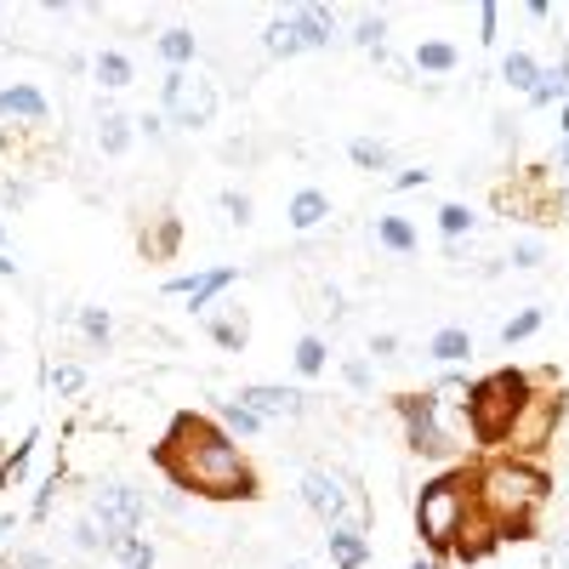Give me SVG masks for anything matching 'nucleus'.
Returning <instances> with one entry per match:
<instances>
[{
	"label": "nucleus",
	"mask_w": 569,
	"mask_h": 569,
	"mask_svg": "<svg viewBox=\"0 0 569 569\" xmlns=\"http://www.w3.org/2000/svg\"><path fill=\"white\" fill-rule=\"evenodd\" d=\"M154 473L177 490V496L194 502H217V507H234V502H262V473L257 461L239 450V438H228V428L206 410H177L165 422L160 444L148 450Z\"/></svg>",
	"instance_id": "1"
},
{
	"label": "nucleus",
	"mask_w": 569,
	"mask_h": 569,
	"mask_svg": "<svg viewBox=\"0 0 569 569\" xmlns=\"http://www.w3.org/2000/svg\"><path fill=\"white\" fill-rule=\"evenodd\" d=\"M473 502L496 524L502 547L507 541H535L541 512L553 502V473L541 461H512V456H484L473 461Z\"/></svg>",
	"instance_id": "2"
},
{
	"label": "nucleus",
	"mask_w": 569,
	"mask_h": 569,
	"mask_svg": "<svg viewBox=\"0 0 569 569\" xmlns=\"http://www.w3.org/2000/svg\"><path fill=\"white\" fill-rule=\"evenodd\" d=\"M564 416H569V387L553 364H535L530 370V393H524V405H518L512 416V428H507V444L496 456H512V461H541L558 444V428H564Z\"/></svg>",
	"instance_id": "3"
},
{
	"label": "nucleus",
	"mask_w": 569,
	"mask_h": 569,
	"mask_svg": "<svg viewBox=\"0 0 569 569\" xmlns=\"http://www.w3.org/2000/svg\"><path fill=\"white\" fill-rule=\"evenodd\" d=\"M524 393H530V370H518V364H502V370H484L479 382H467V433H473L479 450L496 456L502 444H507V428H512V416L518 405H524Z\"/></svg>",
	"instance_id": "4"
},
{
	"label": "nucleus",
	"mask_w": 569,
	"mask_h": 569,
	"mask_svg": "<svg viewBox=\"0 0 569 569\" xmlns=\"http://www.w3.org/2000/svg\"><path fill=\"white\" fill-rule=\"evenodd\" d=\"M467 496H473V467H467V461L444 467L438 479L422 484V496H416V535H422V553L433 564L450 558L456 524H461V512H467Z\"/></svg>",
	"instance_id": "5"
},
{
	"label": "nucleus",
	"mask_w": 569,
	"mask_h": 569,
	"mask_svg": "<svg viewBox=\"0 0 569 569\" xmlns=\"http://www.w3.org/2000/svg\"><path fill=\"white\" fill-rule=\"evenodd\" d=\"M217 81H206V74H194V69H165V81H160V114L171 120V126H183V132H206L211 120H217Z\"/></svg>",
	"instance_id": "6"
},
{
	"label": "nucleus",
	"mask_w": 569,
	"mask_h": 569,
	"mask_svg": "<svg viewBox=\"0 0 569 569\" xmlns=\"http://www.w3.org/2000/svg\"><path fill=\"white\" fill-rule=\"evenodd\" d=\"M393 410H399V422H405V444L416 456H428V461H444L456 450L450 433L438 428V393H393Z\"/></svg>",
	"instance_id": "7"
},
{
	"label": "nucleus",
	"mask_w": 569,
	"mask_h": 569,
	"mask_svg": "<svg viewBox=\"0 0 569 569\" xmlns=\"http://www.w3.org/2000/svg\"><path fill=\"white\" fill-rule=\"evenodd\" d=\"M91 518L103 524V535H109V547H120L126 535H143V524H148V496L137 484H103L91 496Z\"/></svg>",
	"instance_id": "8"
},
{
	"label": "nucleus",
	"mask_w": 569,
	"mask_h": 569,
	"mask_svg": "<svg viewBox=\"0 0 569 569\" xmlns=\"http://www.w3.org/2000/svg\"><path fill=\"white\" fill-rule=\"evenodd\" d=\"M239 405L257 410L262 422H302L308 393L302 387H280V382H251V387H239Z\"/></svg>",
	"instance_id": "9"
},
{
	"label": "nucleus",
	"mask_w": 569,
	"mask_h": 569,
	"mask_svg": "<svg viewBox=\"0 0 569 569\" xmlns=\"http://www.w3.org/2000/svg\"><path fill=\"white\" fill-rule=\"evenodd\" d=\"M302 507L325 530H336L342 518H348V484H342L336 473H325V467H308V473H302Z\"/></svg>",
	"instance_id": "10"
},
{
	"label": "nucleus",
	"mask_w": 569,
	"mask_h": 569,
	"mask_svg": "<svg viewBox=\"0 0 569 569\" xmlns=\"http://www.w3.org/2000/svg\"><path fill=\"white\" fill-rule=\"evenodd\" d=\"M467 467H473V461H467ZM496 547H502L496 524H490L484 507L467 496V512H461V524H456V547H450V558H456V564H484Z\"/></svg>",
	"instance_id": "11"
},
{
	"label": "nucleus",
	"mask_w": 569,
	"mask_h": 569,
	"mask_svg": "<svg viewBox=\"0 0 569 569\" xmlns=\"http://www.w3.org/2000/svg\"><path fill=\"white\" fill-rule=\"evenodd\" d=\"M234 280H239L234 268H194V274L165 280V296H188V308H194V313H211V308H217V296L228 290Z\"/></svg>",
	"instance_id": "12"
},
{
	"label": "nucleus",
	"mask_w": 569,
	"mask_h": 569,
	"mask_svg": "<svg viewBox=\"0 0 569 569\" xmlns=\"http://www.w3.org/2000/svg\"><path fill=\"white\" fill-rule=\"evenodd\" d=\"M285 17H290L296 40H302V52H325L336 40V12L331 7H290Z\"/></svg>",
	"instance_id": "13"
},
{
	"label": "nucleus",
	"mask_w": 569,
	"mask_h": 569,
	"mask_svg": "<svg viewBox=\"0 0 569 569\" xmlns=\"http://www.w3.org/2000/svg\"><path fill=\"white\" fill-rule=\"evenodd\" d=\"M206 319V331H211V342L217 348H228V354H245V342H251V319H245V308H234V302H217L211 313H200Z\"/></svg>",
	"instance_id": "14"
},
{
	"label": "nucleus",
	"mask_w": 569,
	"mask_h": 569,
	"mask_svg": "<svg viewBox=\"0 0 569 569\" xmlns=\"http://www.w3.org/2000/svg\"><path fill=\"white\" fill-rule=\"evenodd\" d=\"M46 114L52 109H46V97L35 86H7L0 91V120H29V126H40Z\"/></svg>",
	"instance_id": "15"
},
{
	"label": "nucleus",
	"mask_w": 569,
	"mask_h": 569,
	"mask_svg": "<svg viewBox=\"0 0 569 569\" xmlns=\"http://www.w3.org/2000/svg\"><path fill=\"white\" fill-rule=\"evenodd\" d=\"M177 245H183V222L177 217H154V234H143V257L148 262H171V257H177Z\"/></svg>",
	"instance_id": "16"
},
{
	"label": "nucleus",
	"mask_w": 569,
	"mask_h": 569,
	"mask_svg": "<svg viewBox=\"0 0 569 569\" xmlns=\"http://www.w3.org/2000/svg\"><path fill=\"white\" fill-rule=\"evenodd\" d=\"M132 126H137L132 114L103 109V114H97V148H103V154H126V148H132Z\"/></svg>",
	"instance_id": "17"
},
{
	"label": "nucleus",
	"mask_w": 569,
	"mask_h": 569,
	"mask_svg": "<svg viewBox=\"0 0 569 569\" xmlns=\"http://www.w3.org/2000/svg\"><path fill=\"white\" fill-rule=\"evenodd\" d=\"M285 217H290V228H302V234H308V228H319V222L331 217V200H325V194H319V188H296V194H290V211H285Z\"/></svg>",
	"instance_id": "18"
},
{
	"label": "nucleus",
	"mask_w": 569,
	"mask_h": 569,
	"mask_svg": "<svg viewBox=\"0 0 569 569\" xmlns=\"http://www.w3.org/2000/svg\"><path fill=\"white\" fill-rule=\"evenodd\" d=\"M325 541H331V558H336V569H359V564L370 558V541H364L354 524H336Z\"/></svg>",
	"instance_id": "19"
},
{
	"label": "nucleus",
	"mask_w": 569,
	"mask_h": 569,
	"mask_svg": "<svg viewBox=\"0 0 569 569\" xmlns=\"http://www.w3.org/2000/svg\"><path fill=\"white\" fill-rule=\"evenodd\" d=\"M467 354H473V336H467L461 325H444V331L428 336V359H438V364H461Z\"/></svg>",
	"instance_id": "20"
},
{
	"label": "nucleus",
	"mask_w": 569,
	"mask_h": 569,
	"mask_svg": "<svg viewBox=\"0 0 569 569\" xmlns=\"http://www.w3.org/2000/svg\"><path fill=\"white\" fill-rule=\"evenodd\" d=\"M91 74H97V86H109V91H120V86H132V58H126V52H120V46H109V52H97Z\"/></svg>",
	"instance_id": "21"
},
{
	"label": "nucleus",
	"mask_w": 569,
	"mask_h": 569,
	"mask_svg": "<svg viewBox=\"0 0 569 569\" xmlns=\"http://www.w3.org/2000/svg\"><path fill=\"white\" fill-rule=\"evenodd\" d=\"M376 239L387 245V251H399V257H416V245H422V239H416V228H410V222L405 217H376Z\"/></svg>",
	"instance_id": "22"
},
{
	"label": "nucleus",
	"mask_w": 569,
	"mask_h": 569,
	"mask_svg": "<svg viewBox=\"0 0 569 569\" xmlns=\"http://www.w3.org/2000/svg\"><path fill=\"white\" fill-rule=\"evenodd\" d=\"M456 63H461V52L450 40H422L416 46V69L422 74H456Z\"/></svg>",
	"instance_id": "23"
},
{
	"label": "nucleus",
	"mask_w": 569,
	"mask_h": 569,
	"mask_svg": "<svg viewBox=\"0 0 569 569\" xmlns=\"http://www.w3.org/2000/svg\"><path fill=\"white\" fill-rule=\"evenodd\" d=\"M502 81H507L512 91H524V97H530L535 81H541V63H535L530 52H507V58H502Z\"/></svg>",
	"instance_id": "24"
},
{
	"label": "nucleus",
	"mask_w": 569,
	"mask_h": 569,
	"mask_svg": "<svg viewBox=\"0 0 569 569\" xmlns=\"http://www.w3.org/2000/svg\"><path fill=\"white\" fill-rule=\"evenodd\" d=\"M348 160H354L359 171H393V148H387L382 137H354V143H348Z\"/></svg>",
	"instance_id": "25"
},
{
	"label": "nucleus",
	"mask_w": 569,
	"mask_h": 569,
	"mask_svg": "<svg viewBox=\"0 0 569 569\" xmlns=\"http://www.w3.org/2000/svg\"><path fill=\"white\" fill-rule=\"evenodd\" d=\"M217 422L228 428V438H257V433L268 428L262 416H257V410H245L239 399H228V405H222V410H217Z\"/></svg>",
	"instance_id": "26"
},
{
	"label": "nucleus",
	"mask_w": 569,
	"mask_h": 569,
	"mask_svg": "<svg viewBox=\"0 0 569 569\" xmlns=\"http://www.w3.org/2000/svg\"><path fill=\"white\" fill-rule=\"evenodd\" d=\"M154 52L171 63V69H188L194 63V52H200V46H194V29H165L160 40H154Z\"/></svg>",
	"instance_id": "27"
},
{
	"label": "nucleus",
	"mask_w": 569,
	"mask_h": 569,
	"mask_svg": "<svg viewBox=\"0 0 569 569\" xmlns=\"http://www.w3.org/2000/svg\"><path fill=\"white\" fill-rule=\"evenodd\" d=\"M262 52H268V58H296V52H302V40H296L290 17H274V23L262 29Z\"/></svg>",
	"instance_id": "28"
},
{
	"label": "nucleus",
	"mask_w": 569,
	"mask_h": 569,
	"mask_svg": "<svg viewBox=\"0 0 569 569\" xmlns=\"http://www.w3.org/2000/svg\"><path fill=\"white\" fill-rule=\"evenodd\" d=\"M290 359H296V370H302V376H319V370L331 364V348H325V336H313V331H308L302 342H296V354H290Z\"/></svg>",
	"instance_id": "29"
},
{
	"label": "nucleus",
	"mask_w": 569,
	"mask_h": 569,
	"mask_svg": "<svg viewBox=\"0 0 569 569\" xmlns=\"http://www.w3.org/2000/svg\"><path fill=\"white\" fill-rule=\"evenodd\" d=\"M74 325H81V336L91 342V348H103V342L114 336V319L103 308H74Z\"/></svg>",
	"instance_id": "30"
},
{
	"label": "nucleus",
	"mask_w": 569,
	"mask_h": 569,
	"mask_svg": "<svg viewBox=\"0 0 569 569\" xmlns=\"http://www.w3.org/2000/svg\"><path fill=\"white\" fill-rule=\"evenodd\" d=\"M120 558V569H154V547H148V535H126L120 547H109Z\"/></svg>",
	"instance_id": "31"
},
{
	"label": "nucleus",
	"mask_w": 569,
	"mask_h": 569,
	"mask_svg": "<svg viewBox=\"0 0 569 569\" xmlns=\"http://www.w3.org/2000/svg\"><path fill=\"white\" fill-rule=\"evenodd\" d=\"M564 97H569L564 74H558V69H541V81H535V91H530V109H553V103H564Z\"/></svg>",
	"instance_id": "32"
},
{
	"label": "nucleus",
	"mask_w": 569,
	"mask_h": 569,
	"mask_svg": "<svg viewBox=\"0 0 569 569\" xmlns=\"http://www.w3.org/2000/svg\"><path fill=\"white\" fill-rule=\"evenodd\" d=\"M438 228H444V239H461V234H473V211H467L461 200L438 206Z\"/></svg>",
	"instance_id": "33"
},
{
	"label": "nucleus",
	"mask_w": 569,
	"mask_h": 569,
	"mask_svg": "<svg viewBox=\"0 0 569 569\" xmlns=\"http://www.w3.org/2000/svg\"><path fill=\"white\" fill-rule=\"evenodd\" d=\"M46 382H52V393H63V399H74V393L86 387V370L63 359V364H52V370H46Z\"/></svg>",
	"instance_id": "34"
},
{
	"label": "nucleus",
	"mask_w": 569,
	"mask_h": 569,
	"mask_svg": "<svg viewBox=\"0 0 569 569\" xmlns=\"http://www.w3.org/2000/svg\"><path fill=\"white\" fill-rule=\"evenodd\" d=\"M348 40L364 46V52H382V40H387V17H382V12H376V17H359Z\"/></svg>",
	"instance_id": "35"
},
{
	"label": "nucleus",
	"mask_w": 569,
	"mask_h": 569,
	"mask_svg": "<svg viewBox=\"0 0 569 569\" xmlns=\"http://www.w3.org/2000/svg\"><path fill=\"white\" fill-rule=\"evenodd\" d=\"M251 211H257V200L245 188H222V217L234 222V228H245V222H251Z\"/></svg>",
	"instance_id": "36"
},
{
	"label": "nucleus",
	"mask_w": 569,
	"mask_h": 569,
	"mask_svg": "<svg viewBox=\"0 0 569 569\" xmlns=\"http://www.w3.org/2000/svg\"><path fill=\"white\" fill-rule=\"evenodd\" d=\"M541 331V308H524V313H512L507 325H502V342L512 348V342H524V336H535Z\"/></svg>",
	"instance_id": "37"
},
{
	"label": "nucleus",
	"mask_w": 569,
	"mask_h": 569,
	"mask_svg": "<svg viewBox=\"0 0 569 569\" xmlns=\"http://www.w3.org/2000/svg\"><path fill=\"white\" fill-rule=\"evenodd\" d=\"M74 547H81V553H97V547H103V553H109L103 524H97V518H81V524H74Z\"/></svg>",
	"instance_id": "38"
},
{
	"label": "nucleus",
	"mask_w": 569,
	"mask_h": 569,
	"mask_svg": "<svg viewBox=\"0 0 569 569\" xmlns=\"http://www.w3.org/2000/svg\"><path fill=\"white\" fill-rule=\"evenodd\" d=\"M342 382H348L354 393H370V364L354 354V359H342Z\"/></svg>",
	"instance_id": "39"
},
{
	"label": "nucleus",
	"mask_w": 569,
	"mask_h": 569,
	"mask_svg": "<svg viewBox=\"0 0 569 569\" xmlns=\"http://www.w3.org/2000/svg\"><path fill=\"white\" fill-rule=\"evenodd\" d=\"M496 23H502V7H496V0H484V7H479V40L484 46H496Z\"/></svg>",
	"instance_id": "40"
},
{
	"label": "nucleus",
	"mask_w": 569,
	"mask_h": 569,
	"mask_svg": "<svg viewBox=\"0 0 569 569\" xmlns=\"http://www.w3.org/2000/svg\"><path fill=\"white\" fill-rule=\"evenodd\" d=\"M428 183H433L428 165H410V171H399V177H393V188H399V194H405V188H428Z\"/></svg>",
	"instance_id": "41"
},
{
	"label": "nucleus",
	"mask_w": 569,
	"mask_h": 569,
	"mask_svg": "<svg viewBox=\"0 0 569 569\" xmlns=\"http://www.w3.org/2000/svg\"><path fill=\"white\" fill-rule=\"evenodd\" d=\"M165 126H171L165 114H137V132H143L148 143H160V137H165Z\"/></svg>",
	"instance_id": "42"
},
{
	"label": "nucleus",
	"mask_w": 569,
	"mask_h": 569,
	"mask_svg": "<svg viewBox=\"0 0 569 569\" xmlns=\"http://www.w3.org/2000/svg\"><path fill=\"white\" fill-rule=\"evenodd\" d=\"M370 354H376V359H399V336H393V331L370 336Z\"/></svg>",
	"instance_id": "43"
},
{
	"label": "nucleus",
	"mask_w": 569,
	"mask_h": 569,
	"mask_svg": "<svg viewBox=\"0 0 569 569\" xmlns=\"http://www.w3.org/2000/svg\"><path fill=\"white\" fill-rule=\"evenodd\" d=\"M507 262H512V268H535V262H541V245H530V239H524V245H512V257H507Z\"/></svg>",
	"instance_id": "44"
},
{
	"label": "nucleus",
	"mask_w": 569,
	"mask_h": 569,
	"mask_svg": "<svg viewBox=\"0 0 569 569\" xmlns=\"http://www.w3.org/2000/svg\"><path fill=\"white\" fill-rule=\"evenodd\" d=\"M52 496H58V473L40 484V496H35V507H29V512H35V518H46V512H52Z\"/></svg>",
	"instance_id": "45"
},
{
	"label": "nucleus",
	"mask_w": 569,
	"mask_h": 569,
	"mask_svg": "<svg viewBox=\"0 0 569 569\" xmlns=\"http://www.w3.org/2000/svg\"><path fill=\"white\" fill-rule=\"evenodd\" d=\"M541 569H569V541H553V547H547V564H541Z\"/></svg>",
	"instance_id": "46"
},
{
	"label": "nucleus",
	"mask_w": 569,
	"mask_h": 569,
	"mask_svg": "<svg viewBox=\"0 0 569 569\" xmlns=\"http://www.w3.org/2000/svg\"><path fill=\"white\" fill-rule=\"evenodd\" d=\"M0 274H17V262H12V251H7V228H0Z\"/></svg>",
	"instance_id": "47"
},
{
	"label": "nucleus",
	"mask_w": 569,
	"mask_h": 569,
	"mask_svg": "<svg viewBox=\"0 0 569 569\" xmlns=\"http://www.w3.org/2000/svg\"><path fill=\"white\" fill-rule=\"evenodd\" d=\"M7 535H17V518H12V512H0V547H7Z\"/></svg>",
	"instance_id": "48"
},
{
	"label": "nucleus",
	"mask_w": 569,
	"mask_h": 569,
	"mask_svg": "<svg viewBox=\"0 0 569 569\" xmlns=\"http://www.w3.org/2000/svg\"><path fill=\"white\" fill-rule=\"evenodd\" d=\"M558 132H564V143H569V97L558 103Z\"/></svg>",
	"instance_id": "49"
},
{
	"label": "nucleus",
	"mask_w": 569,
	"mask_h": 569,
	"mask_svg": "<svg viewBox=\"0 0 569 569\" xmlns=\"http://www.w3.org/2000/svg\"><path fill=\"white\" fill-rule=\"evenodd\" d=\"M558 171H564V177H569V143H558Z\"/></svg>",
	"instance_id": "50"
},
{
	"label": "nucleus",
	"mask_w": 569,
	"mask_h": 569,
	"mask_svg": "<svg viewBox=\"0 0 569 569\" xmlns=\"http://www.w3.org/2000/svg\"><path fill=\"white\" fill-rule=\"evenodd\" d=\"M410 569H438V564H433V558H416V564H410Z\"/></svg>",
	"instance_id": "51"
},
{
	"label": "nucleus",
	"mask_w": 569,
	"mask_h": 569,
	"mask_svg": "<svg viewBox=\"0 0 569 569\" xmlns=\"http://www.w3.org/2000/svg\"><path fill=\"white\" fill-rule=\"evenodd\" d=\"M558 200H564V206H569V188H558Z\"/></svg>",
	"instance_id": "52"
},
{
	"label": "nucleus",
	"mask_w": 569,
	"mask_h": 569,
	"mask_svg": "<svg viewBox=\"0 0 569 569\" xmlns=\"http://www.w3.org/2000/svg\"><path fill=\"white\" fill-rule=\"evenodd\" d=\"M290 569H313V564H290Z\"/></svg>",
	"instance_id": "53"
}]
</instances>
